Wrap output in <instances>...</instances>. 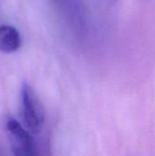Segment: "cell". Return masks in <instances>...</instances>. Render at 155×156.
<instances>
[{
    "mask_svg": "<svg viewBox=\"0 0 155 156\" xmlns=\"http://www.w3.org/2000/svg\"><path fill=\"white\" fill-rule=\"evenodd\" d=\"M60 13L78 40H85L90 33V18L82 0H56Z\"/></svg>",
    "mask_w": 155,
    "mask_h": 156,
    "instance_id": "cell-1",
    "label": "cell"
},
{
    "mask_svg": "<svg viewBox=\"0 0 155 156\" xmlns=\"http://www.w3.org/2000/svg\"><path fill=\"white\" fill-rule=\"evenodd\" d=\"M21 111L26 127L32 133H38L44 122V112L32 88L26 82L21 88Z\"/></svg>",
    "mask_w": 155,
    "mask_h": 156,
    "instance_id": "cell-2",
    "label": "cell"
},
{
    "mask_svg": "<svg viewBox=\"0 0 155 156\" xmlns=\"http://www.w3.org/2000/svg\"><path fill=\"white\" fill-rule=\"evenodd\" d=\"M6 132L15 155L28 156L35 154V144L29 133L15 119L6 121Z\"/></svg>",
    "mask_w": 155,
    "mask_h": 156,
    "instance_id": "cell-3",
    "label": "cell"
},
{
    "mask_svg": "<svg viewBox=\"0 0 155 156\" xmlns=\"http://www.w3.org/2000/svg\"><path fill=\"white\" fill-rule=\"evenodd\" d=\"M22 43L18 30L9 25L0 26V51L13 53L16 51Z\"/></svg>",
    "mask_w": 155,
    "mask_h": 156,
    "instance_id": "cell-4",
    "label": "cell"
},
{
    "mask_svg": "<svg viewBox=\"0 0 155 156\" xmlns=\"http://www.w3.org/2000/svg\"><path fill=\"white\" fill-rule=\"evenodd\" d=\"M107 1H114V0H107Z\"/></svg>",
    "mask_w": 155,
    "mask_h": 156,
    "instance_id": "cell-5",
    "label": "cell"
}]
</instances>
